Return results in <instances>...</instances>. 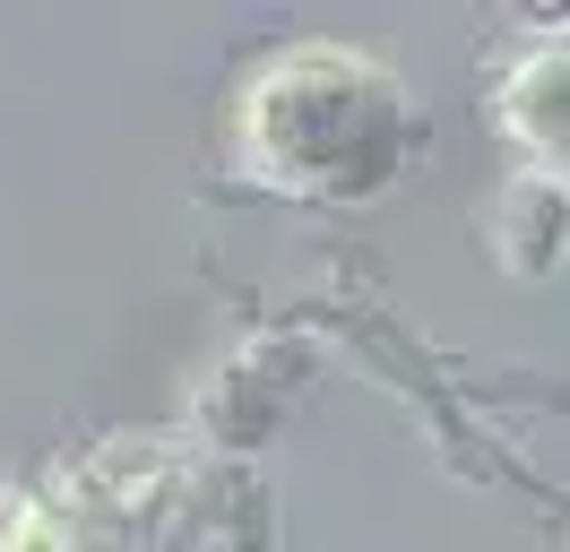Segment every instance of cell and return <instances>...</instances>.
<instances>
[{
	"label": "cell",
	"mask_w": 570,
	"mask_h": 552,
	"mask_svg": "<svg viewBox=\"0 0 570 552\" xmlns=\"http://www.w3.org/2000/svg\"><path fill=\"white\" fill-rule=\"evenodd\" d=\"M484 241H493V268L510 285H553L570 268V181L510 165L501 190L484 199Z\"/></svg>",
	"instance_id": "cell-6"
},
{
	"label": "cell",
	"mask_w": 570,
	"mask_h": 552,
	"mask_svg": "<svg viewBox=\"0 0 570 552\" xmlns=\"http://www.w3.org/2000/svg\"><path fill=\"white\" fill-rule=\"evenodd\" d=\"M303 388V354L294 345H234L199 388V441L208 457H250L259 441H277L285 406Z\"/></svg>",
	"instance_id": "cell-5"
},
{
	"label": "cell",
	"mask_w": 570,
	"mask_h": 552,
	"mask_svg": "<svg viewBox=\"0 0 570 552\" xmlns=\"http://www.w3.org/2000/svg\"><path fill=\"white\" fill-rule=\"evenodd\" d=\"M277 535H285V501H277V483L259 475V457L190 448L147 552H277Z\"/></svg>",
	"instance_id": "cell-3"
},
{
	"label": "cell",
	"mask_w": 570,
	"mask_h": 552,
	"mask_svg": "<svg viewBox=\"0 0 570 552\" xmlns=\"http://www.w3.org/2000/svg\"><path fill=\"white\" fill-rule=\"evenodd\" d=\"M225 147H234V172L259 181L268 199L372 207L397 181H415L432 112L381 52L312 34V43H277L234 87Z\"/></svg>",
	"instance_id": "cell-1"
},
{
	"label": "cell",
	"mask_w": 570,
	"mask_h": 552,
	"mask_svg": "<svg viewBox=\"0 0 570 552\" xmlns=\"http://www.w3.org/2000/svg\"><path fill=\"white\" fill-rule=\"evenodd\" d=\"M493 130L535 172L570 181V27H528L493 78Z\"/></svg>",
	"instance_id": "cell-4"
},
{
	"label": "cell",
	"mask_w": 570,
	"mask_h": 552,
	"mask_svg": "<svg viewBox=\"0 0 570 552\" xmlns=\"http://www.w3.org/2000/svg\"><path fill=\"white\" fill-rule=\"evenodd\" d=\"M181 466H190V441H174V432H105V441L87 448V457H70L52 483H61L87 552H105V544L147 552Z\"/></svg>",
	"instance_id": "cell-2"
}]
</instances>
